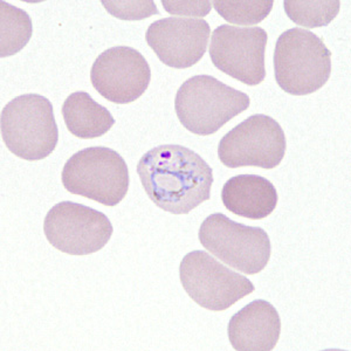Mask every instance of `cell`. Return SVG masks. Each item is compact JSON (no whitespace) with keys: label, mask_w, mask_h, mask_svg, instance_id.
<instances>
[{"label":"cell","mask_w":351,"mask_h":351,"mask_svg":"<svg viewBox=\"0 0 351 351\" xmlns=\"http://www.w3.org/2000/svg\"><path fill=\"white\" fill-rule=\"evenodd\" d=\"M278 191L271 182L258 175H238L223 184L225 208L247 219L267 218L278 205Z\"/></svg>","instance_id":"5bb4252c"},{"label":"cell","mask_w":351,"mask_h":351,"mask_svg":"<svg viewBox=\"0 0 351 351\" xmlns=\"http://www.w3.org/2000/svg\"><path fill=\"white\" fill-rule=\"evenodd\" d=\"M44 232L56 250L71 256H88L108 243L114 228L108 217L95 208L61 202L45 217Z\"/></svg>","instance_id":"9c48e42d"},{"label":"cell","mask_w":351,"mask_h":351,"mask_svg":"<svg viewBox=\"0 0 351 351\" xmlns=\"http://www.w3.org/2000/svg\"><path fill=\"white\" fill-rule=\"evenodd\" d=\"M250 96L211 75L192 76L176 94L175 109L184 128L208 136L250 107Z\"/></svg>","instance_id":"3957f363"},{"label":"cell","mask_w":351,"mask_h":351,"mask_svg":"<svg viewBox=\"0 0 351 351\" xmlns=\"http://www.w3.org/2000/svg\"><path fill=\"white\" fill-rule=\"evenodd\" d=\"M281 332V319L273 304L256 300L232 316L228 335L232 347L238 351H271Z\"/></svg>","instance_id":"4fadbf2b"},{"label":"cell","mask_w":351,"mask_h":351,"mask_svg":"<svg viewBox=\"0 0 351 351\" xmlns=\"http://www.w3.org/2000/svg\"><path fill=\"white\" fill-rule=\"evenodd\" d=\"M285 12L293 23L306 28L324 27L335 19L339 12V0L324 1H284Z\"/></svg>","instance_id":"e0dca14e"},{"label":"cell","mask_w":351,"mask_h":351,"mask_svg":"<svg viewBox=\"0 0 351 351\" xmlns=\"http://www.w3.org/2000/svg\"><path fill=\"white\" fill-rule=\"evenodd\" d=\"M93 87L106 100L128 104L137 100L148 89L152 69L135 48L112 47L101 53L92 66Z\"/></svg>","instance_id":"8fae6325"},{"label":"cell","mask_w":351,"mask_h":351,"mask_svg":"<svg viewBox=\"0 0 351 351\" xmlns=\"http://www.w3.org/2000/svg\"><path fill=\"white\" fill-rule=\"evenodd\" d=\"M180 279L197 304L213 311H226L256 289L251 280L225 267L205 251H192L184 256Z\"/></svg>","instance_id":"52a82bcc"},{"label":"cell","mask_w":351,"mask_h":351,"mask_svg":"<svg viewBox=\"0 0 351 351\" xmlns=\"http://www.w3.org/2000/svg\"><path fill=\"white\" fill-rule=\"evenodd\" d=\"M1 21V58L14 56L28 44L32 38V21L21 8L0 1Z\"/></svg>","instance_id":"2e32d148"},{"label":"cell","mask_w":351,"mask_h":351,"mask_svg":"<svg viewBox=\"0 0 351 351\" xmlns=\"http://www.w3.org/2000/svg\"><path fill=\"white\" fill-rule=\"evenodd\" d=\"M64 188L77 196L116 206L129 190L128 165L119 152L106 147H90L76 152L61 173Z\"/></svg>","instance_id":"5b68a950"},{"label":"cell","mask_w":351,"mask_h":351,"mask_svg":"<svg viewBox=\"0 0 351 351\" xmlns=\"http://www.w3.org/2000/svg\"><path fill=\"white\" fill-rule=\"evenodd\" d=\"M273 1H213L223 21L236 25H256L265 21L273 8Z\"/></svg>","instance_id":"ac0fdd59"},{"label":"cell","mask_w":351,"mask_h":351,"mask_svg":"<svg viewBox=\"0 0 351 351\" xmlns=\"http://www.w3.org/2000/svg\"><path fill=\"white\" fill-rule=\"evenodd\" d=\"M276 84L291 95H309L327 84L331 74V52L321 38L304 28H291L276 41Z\"/></svg>","instance_id":"7a4b0ae2"},{"label":"cell","mask_w":351,"mask_h":351,"mask_svg":"<svg viewBox=\"0 0 351 351\" xmlns=\"http://www.w3.org/2000/svg\"><path fill=\"white\" fill-rule=\"evenodd\" d=\"M164 10L177 16H205L211 11V1H162Z\"/></svg>","instance_id":"ffe728a7"},{"label":"cell","mask_w":351,"mask_h":351,"mask_svg":"<svg viewBox=\"0 0 351 351\" xmlns=\"http://www.w3.org/2000/svg\"><path fill=\"white\" fill-rule=\"evenodd\" d=\"M137 173L156 206L172 215L190 213L211 198V167L183 145L164 144L145 152Z\"/></svg>","instance_id":"6da1fadb"},{"label":"cell","mask_w":351,"mask_h":351,"mask_svg":"<svg viewBox=\"0 0 351 351\" xmlns=\"http://www.w3.org/2000/svg\"><path fill=\"white\" fill-rule=\"evenodd\" d=\"M198 238L204 248L228 266L253 276L267 266L271 240L267 232L213 213L200 225Z\"/></svg>","instance_id":"8992f818"},{"label":"cell","mask_w":351,"mask_h":351,"mask_svg":"<svg viewBox=\"0 0 351 351\" xmlns=\"http://www.w3.org/2000/svg\"><path fill=\"white\" fill-rule=\"evenodd\" d=\"M112 16L122 21H143L158 14L154 1H102Z\"/></svg>","instance_id":"d6986e66"},{"label":"cell","mask_w":351,"mask_h":351,"mask_svg":"<svg viewBox=\"0 0 351 351\" xmlns=\"http://www.w3.org/2000/svg\"><path fill=\"white\" fill-rule=\"evenodd\" d=\"M0 127L8 150L23 160H45L59 142L52 104L38 94H25L10 101L1 110Z\"/></svg>","instance_id":"277c9868"},{"label":"cell","mask_w":351,"mask_h":351,"mask_svg":"<svg viewBox=\"0 0 351 351\" xmlns=\"http://www.w3.org/2000/svg\"><path fill=\"white\" fill-rule=\"evenodd\" d=\"M267 39L261 27L220 25L213 31L208 49L212 64L243 84L258 86L266 77Z\"/></svg>","instance_id":"30bf717a"},{"label":"cell","mask_w":351,"mask_h":351,"mask_svg":"<svg viewBox=\"0 0 351 351\" xmlns=\"http://www.w3.org/2000/svg\"><path fill=\"white\" fill-rule=\"evenodd\" d=\"M287 142L284 129L271 116L247 117L223 136L218 157L228 168L274 169L284 160Z\"/></svg>","instance_id":"ba28073f"},{"label":"cell","mask_w":351,"mask_h":351,"mask_svg":"<svg viewBox=\"0 0 351 351\" xmlns=\"http://www.w3.org/2000/svg\"><path fill=\"white\" fill-rule=\"evenodd\" d=\"M62 115L68 132L79 138H97L112 128L115 119L108 109L97 104L86 92L68 96L62 106Z\"/></svg>","instance_id":"9a60e30c"},{"label":"cell","mask_w":351,"mask_h":351,"mask_svg":"<svg viewBox=\"0 0 351 351\" xmlns=\"http://www.w3.org/2000/svg\"><path fill=\"white\" fill-rule=\"evenodd\" d=\"M210 34V25L204 19L170 16L154 21L145 40L164 64L185 69L202 60Z\"/></svg>","instance_id":"7c38bea8"}]
</instances>
